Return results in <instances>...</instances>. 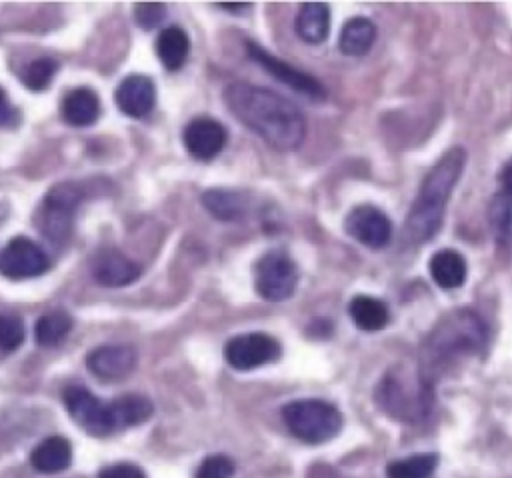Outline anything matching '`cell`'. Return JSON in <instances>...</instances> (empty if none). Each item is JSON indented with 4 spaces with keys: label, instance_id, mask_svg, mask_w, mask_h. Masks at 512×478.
<instances>
[{
    "label": "cell",
    "instance_id": "cell-1",
    "mask_svg": "<svg viewBox=\"0 0 512 478\" xmlns=\"http://www.w3.org/2000/svg\"><path fill=\"white\" fill-rule=\"evenodd\" d=\"M222 98L232 116L270 148L292 152L302 146L306 138V118L300 108L282 94L248 82H232L224 88Z\"/></svg>",
    "mask_w": 512,
    "mask_h": 478
},
{
    "label": "cell",
    "instance_id": "cell-2",
    "mask_svg": "<svg viewBox=\"0 0 512 478\" xmlns=\"http://www.w3.org/2000/svg\"><path fill=\"white\" fill-rule=\"evenodd\" d=\"M488 328L470 308H458L442 316L420 348L418 370L434 384L438 376L448 374L464 360L474 358L486 348Z\"/></svg>",
    "mask_w": 512,
    "mask_h": 478
},
{
    "label": "cell",
    "instance_id": "cell-3",
    "mask_svg": "<svg viewBox=\"0 0 512 478\" xmlns=\"http://www.w3.org/2000/svg\"><path fill=\"white\" fill-rule=\"evenodd\" d=\"M466 166V150L454 146L446 150L424 176L412 208L404 220L402 236L408 244L418 246L436 236L442 226L446 204Z\"/></svg>",
    "mask_w": 512,
    "mask_h": 478
},
{
    "label": "cell",
    "instance_id": "cell-4",
    "mask_svg": "<svg viewBox=\"0 0 512 478\" xmlns=\"http://www.w3.org/2000/svg\"><path fill=\"white\" fill-rule=\"evenodd\" d=\"M378 406L392 418L414 422L428 414L432 406V384L418 368L394 366L376 388Z\"/></svg>",
    "mask_w": 512,
    "mask_h": 478
},
{
    "label": "cell",
    "instance_id": "cell-5",
    "mask_svg": "<svg viewBox=\"0 0 512 478\" xmlns=\"http://www.w3.org/2000/svg\"><path fill=\"white\" fill-rule=\"evenodd\" d=\"M282 418L292 436L306 444H322L332 440L342 428L340 410L318 398L294 400L282 408Z\"/></svg>",
    "mask_w": 512,
    "mask_h": 478
},
{
    "label": "cell",
    "instance_id": "cell-6",
    "mask_svg": "<svg viewBox=\"0 0 512 478\" xmlns=\"http://www.w3.org/2000/svg\"><path fill=\"white\" fill-rule=\"evenodd\" d=\"M82 194L84 190L76 182H58L46 192L34 214V222L48 242L58 246L68 240Z\"/></svg>",
    "mask_w": 512,
    "mask_h": 478
},
{
    "label": "cell",
    "instance_id": "cell-7",
    "mask_svg": "<svg viewBox=\"0 0 512 478\" xmlns=\"http://www.w3.org/2000/svg\"><path fill=\"white\" fill-rule=\"evenodd\" d=\"M298 284V268L284 250H268L254 264V288L270 302L286 300Z\"/></svg>",
    "mask_w": 512,
    "mask_h": 478
},
{
    "label": "cell",
    "instance_id": "cell-8",
    "mask_svg": "<svg viewBox=\"0 0 512 478\" xmlns=\"http://www.w3.org/2000/svg\"><path fill=\"white\" fill-rule=\"evenodd\" d=\"M64 406L72 420L92 436H106L116 430L112 402H102L84 386H68L62 392Z\"/></svg>",
    "mask_w": 512,
    "mask_h": 478
},
{
    "label": "cell",
    "instance_id": "cell-9",
    "mask_svg": "<svg viewBox=\"0 0 512 478\" xmlns=\"http://www.w3.org/2000/svg\"><path fill=\"white\" fill-rule=\"evenodd\" d=\"M280 342L264 332H246L230 338L224 346V358L234 370H254L280 358Z\"/></svg>",
    "mask_w": 512,
    "mask_h": 478
},
{
    "label": "cell",
    "instance_id": "cell-10",
    "mask_svg": "<svg viewBox=\"0 0 512 478\" xmlns=\"http://www.w3.org/2000/svg\"><path fill=\"white\" fill-rule=\"evenodd\" d=\"M48 266L50 260L44 248L24 236L12 238L0 252V274L12 280L40 276Z\"/></svg>",
    "mask_w": 512,
    "mask_h": 478
},
{
    "label": "cell",
    "instance_id": "cell-11",
    "mask_svg": "<svg viewBox=\"0 0 512 478\" xmlns=\"http://www.w3.org/2000/svg\"><path fill=\"white\" fill-rule=\"evenodd\" d=\"M246 50H248L250 58L260 68H264L270 76H274L278 82L286 84L294 92H298V94H302V96H306L310 100H324L326 98V88L314 76H310V74L290 66L288 62L272 56L268 50H264L262 46H258L254 42H248Z\"/></svg>",
    "mask_w": 512,
    "mask_h": 478
},
{
    "label": "cell",
    "instance_id": "cell-12",
    "mask_svg": "<svg viewBox=\"0 0 512 478\" xmlns=\"http://www.w3.org/2000/svg\"><path fill=\"white\" fill-rule=\"evenodd\" d=\"M344 230L356 242L368 248H384L392 238L390 218L376 206H354L344 218Z\"/></svg>",
    "mask_w": 512,
    "mask_h": 478
},
{
    "label": "cell",
    "instance_id": "cell-13",
    "mask_svg": "<svg viewBox=\"0 0 512 478\" xmlns=\"http://www.w3.org/2000/svg\"><path fill=\"white\" fill-rule=\"evenodd\" d=\"M138 364L136 350L128 344H102L88 352L86 366L92 376L104 382L128 378Z\"/></svg>",
    "mask_w": 512,
    "mask_h": 478
},
{
    "label": "cell",
    "instance_id": "cell-14",
    "mask_svg": "<svg viewBox=\"0 0 512 478\" xmlns=\"http://www.w3.org/2000/svg\"><path fill=\"white\" fill-rule=\"evenodd\" d=\"M182 140H184L186 150L196 160H212L226 146L228 132L218 120L200 116L186 124L184 132H182Z\"/></svg>",
    "mask_w": 512,
    "mask_h": 478
},
{
    "label": "cell",
    "instance_id": "cell-15",
    "mask_svg": "<svg viewBox=\"0 0 512 478\" xmlns=\"http://www.w3.org/2000/svg\"><path fill=\"white\" fill-rule=\"evenodd\" d=\"M92 278L110 288L128 286L140 276V266L116 248H100L90 264Z\"/></svg>",
    "mask_w": 512,
    "mask_h": 478
},
{
    "label": "cell",
    "instance_id": "cell-16",
    "mask_svg": "<svg viewBox=\"0 0 512 478\" xmlns=\"http://www.w3.org/2000/svg\"><path fill=\"white\" fill-rule=\"evenodd\" d=\"M118 108L132 118H144L156 104V86L148 76L130 74L116 88Z\"/></svg>",
    "mask_w": 512,
    "mask_h": 478
},
{
    "label": "cell",
    "instance_id": "cell-17",
    "mask_svg": "<svg viewBox=\"0 0 512 478\" xmlns=\"http://www.w3.org/2000/svg\"><path fill=\"white\" fill-rule=\"evenodd\" d=\"M60 116L70 126H90L100 118V98L90 88H74L62 98Z\"/></svg>",
    "mask_w": 512,
    "mask_h": 478
},
{
    "label": "cell",
    "instance_id": "cell-18",
    "mask_svg": "<svg viewBox=\"0 0 512 478\" xmlns=\"http://www.w3.org/2000/svg\"><path fill=\"white\" fill-rule=\"evenodd\" d=\"M428 270L432 280L444 288V290H452V288H460L466 280L468 274V264L466 258L452 248H442L438 252L432 254L430 262H428Z\"/></svg>",
    "mask_w": 512,
    "mask_h": 478
},
{
    "label": "cell",
    "instance_id": "cell-19",
    "mask_svg": "<svg viewBox=\"0 0 512 478\" xmlns=\"http://www.w3.org/2000/svg\"><path fill=\"white\" fill-rule=\"evenodd\" d=\"M72 462V446L64 436H50L42 440L30 454V464L42 474H58Z\"/></svg>",
    "mask_w": 512,
    "mask_h": 478
},
{
    "label": "cell",
    "instance_id": "cell-20",
    "mask_svg": "<svg viewBox=\"0 0 512 478\" xmlns=\"http://www.w3.org/2000/svg\"><path fill=\"white\" fill-rule=\"evenodd\" d=\"M330 30V8L324 2H302L296 14V32L308 44H320Z\"/></svg>",
    "mask_w": 512,
    "mask_h": 478
},
{
    "label": "cell",
    "instance_id": "cell-21",
    "mask_svg": "<svg viewBox=\"0 0 512 478\" xmlns=\"http://www.w3.org/2000/svg\"><path fill=\"white\" fill-rule=\"evenodd\" d=\"M204 208L222 222L240 220L248 210V196L238 190L210 188L202 194Z\"/></svg>",
    "mask_w": 512,
    "mask_h": 478
},
{
    "label": "cell",
    "instance_id": "cell-22",
    "mask_svg": "<svg viewBox=\"0 0 512 478\" xmlns=\"http://www.w3.org/2000/svg\"><path fill=\"white\" fill-rule=\"evenodd\" d=\"M488 224L496 246L512 254V194L500 190L492 196L488 206Z\"/></svg>",
    "mask_w": 512,
    "mask_h": 478
},
{
    "label": "cell",
    "instance_id": "cell-23",
    "mask_svg": "<svg viewBox=\"0 0 512 478\" xmlns=\"http://www.w3.org/2000/svg\"><path fill=\"white\" fill-rule=\"evenodd\" d=\"M376 40V26L364 16H354L346 20L340 30L338 48L346 56H364Z\"/></svg>",
    "mask_w": 512,
    "mask_h": 478
},
{
    "label": "cell",
    "instance_id": "cell-24",
    "mask_svg": "<svg viewBox=\"0 0 512 478\" xmlns=\"http://www.w3.org/2000/svg\"><path fill=\"white\" fill-rule=\"evenodd\" d=\"M190 52V38L180 26L160 30L156 38V54L166 70H180Z\"/></svg>",
    "mask_w": 512,
    "mask_h": 478
},
{
    "label": "cell",
    "instance_id": "cell-25",
    "mask_svg": "<svg viewBox=\"0 0 512 478\" xmlns=\"http://www.w3.org/2000/svg\"><path fill=\"white\" fill-rule=\"evenodd\" d=\"M348 314H350L352 322L360 330H366V332L382 330L390 320L388 306L380 298H374V296H368V294L354 296L350 300Z\"/></svg>",
    "mask_w": 512,
    "mask_h": 478
},
{
    "label": "cell",
    "instance_id": "cell-26",
    "mask_svg": "<svg viewBox=\"0 0 512 478\" xmlns=\"http://www.w3.org/2000/svg\"><path fill=\"white\" fill-rule=\"evenodd\" d=\"M154 412L152 402L142 394H124L112 400V416L116 430L138 426L146 422Z\"/></svg>",
    "mask_w": 512,
    "mask_h": 478
},
{
    "label": "cell",
    "instance_id": "cell-27",
    "mask_svg": "<svg viewBox=\"0 0 512 478\" xmlns=\"http://www.w3.org/2000/svg\"><path fill=\"white\" fill-rule=\"evenodd\" d=\"M72 330V318L64 310L42 314L34 326V338L40 346H58Z\"/></svg>",
    "mask_w": 512,
    "mask_h": 478
},
{
    "label": "cell",
    "instance_id": "cell-28",
    "mask_svg": "<svg viewBox=\"0 0 512 478\" xmlns=\"http://www.w3.org/2000/svg\"><path fill=\"white\" fill-rule=\"evenodd\" d=\"M436 454H414L408 458L394 460L386 466L388 478H430L436 470Z\"/></svg>",
    "mask_w": 512,
    "mask_h": 478
},
{
    "label": "cell",
    "instance_id": "cell-29",
    "mask_svg": "<svg viewBox=\"0 0 512 478\" xmlns=\"http://www.w3.org/2000/svg\"><path fill=\"white\" fill-rule=\"evenodd\" d=\"M58 72V62L48 56H40L32 60L24 70H22V82L30 90H44L50 86L54 74Z\"/></svg>",
    "mask_w": 512,
    "mask_h": 478
},
{
    "label": "cell",
    "instance_id": "cell-30",
    "mask_svg": "<svg viewBox=\"0 0 512 478\" xmlns=\"http://www.w3.org/2000/svg\"><path fill=\"white\" fill-rule=\"evenodd\" d=\"M26 336L24 322L14 314H0V348L6 352L16 350Z\"/></svg>",
    "mask_w": 512,
    "mask_h": 478
},
{
    "label": "cell",
    "instance_id": "cell-31",
    "mask_svg": "<svg viewBox=\"0 0 512 478\" xmlns=\"http://www.w3.org/2000/svg\"><path fill=\"white\" fill-rule=\"evenodd\" d=\"M234 462L224 454H212L204 458L196 470L194 478H232Z\"/></svg>",
    "mask_w": 512,
    "mask_h": 478
},
{
    "label": "cell",
    "instance_id": "cell-32",
    "mask_svg": "<svg viewBox=\"0 0 512 478\" xmlns=\"http://www.w3.org/2000/svg\"><path fill=\"white\" fill-rule=\"evenodd\" d=\"M136 22L142 28H156L164 20V4L160 2H140L136 6Z\"/></svg>",
    "mask_w": 512,
    "mask_h": 478
},
{
    "label": "cell",
    "instance_id": "cell-33",
    "mask_svg": "<svg viewBox=\"0 0 512 478\" xmlns=\"http://www.w3.org/2000/svg\"><path fill=\"white\" fill-rule=\"evenodd\" d=\"M98 478H146V474L136 464L122 462V464H112V466L102 468Z\"/></svg>",
    "mask_w": 512,
    "mask_h": 478
},
{
    "label": "cell",
    "instance_id": "cell-34",
    "mask_svg": "<svg viewBox=\"0 0 512 478\" xmlns=\"http://www.w3.org/2000/svg\"><path fill=\"white\" fill-rule=\"evenodd\" d=\"M18 122V110L10 104L6 92L0 88V126H12Z\"/></svg>",
    "mask_w": 512,
    "mask_h": 478
},
{
    "label": "cell",
    "instance_id": "cell-35",
    "mask_svg": "<svg viewBox=\"0 0 512 478\" xmlns=\"http://www.w3.org/2000/svg\"><path fill=\"white\" fill-rule=\"evenodd\" d=\"M500 184L504 186V192L512 194V158L506 162V166L500 172Z\"/></svg>",
    "mask_w": 512,
    "mask_h": 478
},
{
    "label": "cell",
    "instance_id": "cell-36",
    "mask_svg": "<svg viewBox=\"0 0 512 478\" xmlns=\"http://www.w3.org/2000/svg\"><path fill=\"white\" fill-rule=\"evenodd\" d=\"M218 6L224 8V10H230V12H240V10L250 8L248 2H232V4H218Z\"/></svg>",
    "mask_w": 512,
    "mask_h": 478
}]
</instances>
